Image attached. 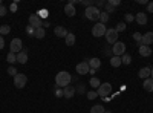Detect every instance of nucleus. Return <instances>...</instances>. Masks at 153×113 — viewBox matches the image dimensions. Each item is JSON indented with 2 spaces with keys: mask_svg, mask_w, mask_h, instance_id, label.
<instances>
[{
  "mask_svg": "<svg viewBox=\"0 0 153 113\" xmlns=\"http://www.w3.org/2000/svg\"><path fill=\"white\" fill-rule=\"evenodd\" d=\"M29 26H32L34 29L43 28V21L37 14H32V16H29Z\"/></svg>",
  "mask_w": 153,
  "mask_h": 113,
  "instance_id": "obj_8",
  "label": "nucleus"
},
{
  "mask_svg": "<svg viewBox=\"0 0 153 113\" xmlns=\"http://www.w3.org/2000/svg\"><path fill=\"white\" fill-rule=\"evenodd\" d=\"M75 69H76V73H80V75H86V73H89V70H91V67H89V63H87V61H81V63H78Z\"/></svg>",
  "mask_w": 153,
  "mask_h": 113,
  "instance_id": "obj_10",
  "label": "nucleus"
},
{
  "mask_svg": "<svg viewBox=\"0 0 153 113\" xmlns=\"http://www.w3.org/2000/svg\"><path fill=\"white\" fill-rule=\"evenodd\" d=\"M3 47H5V38L0 35V49H3Z\"/></svg>",
  "mask_w": 153,
  "mask_h": 113,
  "instance_id": "obj_43",
  "label": "nucleus"
},
{
  "mask_svg": "<svg viewBox=\"0 0 153 113\" xmlns=\"http://www.w3.org/2000/svg\"><path fill=\"white\" fill-rule=\"evenodd\" d=\"M133 20H135V17H133L132 14H126V21H127V23H132Z\"/></svg>",
  "mask_w": 153,
  "mask_h": 113,
  "instance_id": "obj_40",
  "label": "nucleus"
},
{
  "mask_svg": "<svg viewBox=\"0 0 153 113\" xmlns=\"http://www.w3.org/2000/svg\"><path fill=\"white\" fill-rule=\"evenodd\" d=\"M8 73L11 75V77H16L19 72H17V69H16L14 66H9V67H8Z\"/></svg>",
  "mask_w": 153,
  "mask_h": 113,
  "instance_id": "obj_30",
  "label": "nucleus"
},
{
  "mask_svg": "<svg viewBox=\"0 0 153 113\" xmlns=\"http://www.w3.org/2000/svg\"><path fill=\"white\" fill-rule=\"evenodd\" d=\"M6 14V8L2 5V6H0V17H2V16H5Z\"/></svg>",
  "mask_w": 153,
  "mask_h": 113,
  "instance_id": "obj_41",
  "label": "nucleus"
},
{
  "mask_svg": "<svg viewBox=\"0 0 153 113\" xmlns=\"http://www.w3.org/2000/svg\"><path fill=\"white\" fill-rule=\"evenodd\" d=\"M87 63H89V67H91V69H95V70H97V69L101 67V60L97 58V57H95V58H91Z\"/></svg>",
  "mask_w": 153,
  "mask_h": 113,
  "instance_id": "obj_16",
  "label": "nucleus"
},
{
  "mask_svg": "<svg viewBox=\"0 0 153 113\" xmlns=\"http://www.w3.org/2000/svg\"><path fill=\"white\" fill-rule=\"evenodd\" d=\"M97 96H98V93H97L95 90H91V92H87V98H89V99H95Z\"/></svg>",
  "mask_w": 153,
  "mask_h": 113,
  "instance_id": "obj_35",
  "label": "nucleus"
},
{
  "mask_svg": "<svg viewBox=\"0 0 153 113\" xmlns=\"http://www.w3.org/2000/svg\"><path fill=\"white\" fill-rule=\"evenodd\" d=\"M22 47H23V43H22V40L20 38H14L11 41V44H9V52H12V54H19V52H22Z\"/></svg>",
  "mask_w": 153,
  "mask_h": 113,
  "instance_id": "obj_7",
  "label": "nucleus"
},
{
  "mask_svg": "<svg viewBox=\"0 0 153 113\" xmlns=\"http://www.w3.org/2000/svg\"><path fill=\"white\" fill-rule=\"evenodd\" d=\"M104 37H106L107 43H110V44H115V43L118 41V32L115 31V29H107Z\"/></svg>",
  "mask_w": 153,
  "mask_h": 113,
  "instance_id": "obj_9",
  "label": "nucleus"
},
{
  "mask_svg": "<svg viewBox=\"0 0 153 113\" xmlns=\"http://www.w3.org/2000/svg\"><path fill=\"white\" fill-rule=\"evenodd\" d=\"M26 83H28V77L25 73H17L14 77V86L17 89H23V87L26 86Z\"/></svg>",
  "mask_w": 153,
  "mask_h": 113,
  "instance_id": "obj_2",
  "label": "nucleus"
},
{
  "mask_svg": "<svg viewBox=\"0 0 153 113\" xmlns=\"http://www.w3.org/2000/svg\"><path fill=\"white\" fill-rule=\"evenodd\" d=\"M74 95H75V87H72V86H66L65 89H63V96H65L66 99L74 98Z\"/></svg>",
  "mask_w": 153,
  "mask_h": 113,
  "instance_id": "obj_13",
  "label": "nucleus"
},
{
  "mask_svg": "<svg viewBox=\"0 0 153 113\" xmlns=\"http://www.w3.org/2000/svg\"><path fill=\"white\" fill-rule=\"evenodd\" d=\"M0 6H2V2H0Z\"/></svg>",
  "mask_w": 153,
  "mask_h": 113,
  "instance_id": "obj_49",
  "label": "nucleus"
},
{
  "mask_svg": "<svg viewBox=\"0 0 153 113\" xmlns=\"http://www.w3.org/2000/svg\"><path fill=\"white\" fill-rule=\"evenodd\" d=\"M54 32H55V35L58 37V38H66V35L69 34L68 29H66V28H63V26H57V28L54 29Z\"/></svg>",
  "mask_w": 153,
  "mask_h": 113,
  "instance_id": "obj_14",
  "label": "nucleus"
},
{
  "mask_svg": "<svg viewBox=\"0 0 153 113\" xmlns=\"http://www.w3.org/2000/svg\"><path fill=\"white\" fill-rule=\"evenodd\" d=\"M110 92H112V84H110V83H103V84H100V87L97 89L98 96H103V98H106Z\"/></svg>",
  "mask_w": 153,
  "mask_h": 113,
  "instance_id": "obj_5",
  "label": "nucleus"
},
{
  "mask_svg": "<svg viewBox=\"0 0 153 113\" xmlns=\"http://www.w3.org/2000/svg\"><path fill=\"white\" fill-rule=\"evenodd\" d=\"M40 18H46L48 17V11L46 9H42V11H38V14H37Z\"/></svg>",
  "mask_w": 153,
  "mask_h": 113,
  "instance_id": "obj_34",
  "label": "nucleus"
},
{
  "mask_svg": "<svg viewBox=\"0 0 153 113\" xmlns=\"http://www.w3.org/2000/svg\"><path fill=\"white\" fill-rule=\"evenodd\" d=\"M104 5H106V3L103 2V0H97V2H94V6H95V8H98V9H100L101 6H104Z\"/></svg>",
  "mask_w": 153,
  "mask_h": 113,
  "instance_id": "obj_36",
  "label": "nucleus"
},
{
  "mask_svg": "<svg viewBox=\"0 0 153 113\" xmlns=\"http://www.w3.org/2000/svg\"><path fill=\"white\" fill-rule=\"evenodd\" d=\"M100 9L95 8V6H91V8H86V18L89 20H100Z\"/></svg>",
  "mask_w": 153,
  "mask_h": 113,
  "instance_id": "obj_3",
  "label": "nucleus"
},
{
  "mask_svg": "<svg viewBox=\"0 0 153 113\" xmlns=\"http://www.w3.org/2000/svg\"><path fill=\"white\" fill-rule=\"evenodd\" d=\"M133 38H135V41H138V44H141V40H143V35L139 34V32H135V34H133Z\"/></svg>",
  "mask_w": 153,
  "mask_h": 113,
  "instance_id": "obj_33",
  "label": "nucleus"
},
{
  "mask_svg": "<svg viewBox=\"0 0 153 113\" xmlns=\"http://www.w3.org/2000/svg\"><path fill=\"white\" fill-rule=\"evenodd\" d=\"M150 78L153 80V69H152V72H150Z\"/></svg>",
  "mask_w": 153,
  "mask_h": 113,
  "instance_id": "obj_47",
  "label": "nucleus"
},
{
  "mask_svg": "<svg viewBox=\"0 0 153 113\" xmlns=\"http://www.w3.org/2000/svg\"><path fill=\"white\" fill-rule=\"evenodd\" d=\"M107 21H109V14H107V12H103V11H101V12H100V23L106 24Z\"/></svg>",
  "mask_w": 153,
  "mask_h": 113,
  "instance_id": "obj_26",
  "label": "nucleus"
},
{
  "mask_svg": "<svg viewBox=\"0 0 153 113\" xmlns=\"http://www.w3.org/2000/svg\"><path fill=\"white\" fill-rule=\"evenodd\" d=\"M139 5H147V0H138Z\"/></svg>",
  "mask_w": 153,
  "mask_h": 113,
  "instance_id": "obj_46",
  "label": "nucleus"
},
{
  "mask_svg": "<svg viewBox=\"0 0 153 113\" xmlns=\"http://www.w3.org/2000/svg\"><path fill=\"white\" fill-rule=\"evenodd\" d=\"M11 32V28L8 26V24H3V26H0V35H6V34H9Z\"/></svg>",
  "mask_w": 153,
  "mask_h": 113,
  "instance_id": "obj_29",
  "label": "nucleus"
},
{
  "mask_svg": "<svg viewBox=\"0 0 153 113\" xmlns=\"http://www.w3.org/2000/svg\"><path fill=\"white\" fill-rule=\"evenodd\" d=\"M11 11H12V12L17 11V3H12V5H11Z\"/></svg>",
  "mask_w": 153,
  "mask_h": 113,
  "instance_id": "obj_45",
  "label": "nucleus"
},
{
  "mask_svg": "<svg viewBox=\"0 0 153 113\" xmlns=\"http://www.w3.org/2000/svg\"><path fill=\"white\" fill-rule=\"evenodd\" d=\"M65 41H66V44H68V46H74V44H75V35H74L72 32H69V34L66 35Z\"/></svg>",
  "mask_w": 153,
  "mask_h": 113,
  "instance_id": "obj_23",
  "label": "nucleus"
},
{
  "mask_svg": "<svg viewBox=\"0 0 153 113\" xmlns=\"http://www.w3.org/2000/svg\"><path fill=\"white\" fill-rule=\"evenodd\" d=\"M6 61L11 63V64H14V63L17 61V55H16V54H12V52H9V54L6 55Z\"/></svg>",
  "mask_w": 153,
  "mask_h": 113,
  "instance_id": "obj_28",
  "label": "nucleus"
},
{
  "mask_svg": "<svg viewBox=\"0 0 153 113\" xmlns=\"http://www.w3.org/2000/svg\"><path fill=\"white\" fill-rule=\"evenodd\" d=\"M71 81H72V77H71V73L66 72V70L58 72L57 77H55V84H57V87H60V89H65L66 86H69Z\"/></svg>",
  "mask_w": 153,
  "mask_h": 113,
  "instance_id": "obj_1",
  "label": "nucleus"
},
{
  "mask_svg": "<svg viewBox=\"0 0 153 113\" xmlns=\"http://www.w3.org/2000/svg\"><path fill=\"white\" fill-rule=\"evenodd\" d=\"M17 61L20 63V64H26V61H28V52H25V51L19 52L17 54Z\"/></svg>",
  "mask_w": 153,
  "mask_h": 113,
  "instance_id": "obj_19",
  "label": "nucleus"
},
{
  "mask_svg": "<svg viewBox=\"0 0 153 113\" xmlns=\"http://www.w3.org/2000/svg\"><path fill=\"white\" fill-rule=\"evenodd\" d=\"M45 35H46L45 28H38V29H35V32H34V37H35V38H38V40L45 38Z\"/></svg>",
  "mask_w": 153,
  "mask_h": 113,
  "instance_id": "obj_22",
  "label": "nucleus"
},
{
  "mask_svg": "<svg viewBox=\"0 0 153 113\" xmlns=\"http://www.w3.org/2000/svg\"><path fill=\"white\" fill-rule=\"evenodd\" d=\"M80 3H81V5H84L86 8L94 6V2H92V0H80Z\"/></svg>",
  "mask_w": 153,
  "mask_h": 113,
  "instance_id": "obj_31",
  "label": "nucleus"
},
{
  "mask_svg": "<svg viewBox=\"0 0 153 113\" xmlns=\"http://www.w3.org/2000/svg\"><path fill=\"white\" fill-rule=\"evenodd\" d=\"M121 64H123V63H121V57H115V55H113V57L110 58V66H112V67H120Z\"/></svg>",
  "mask_w": 153,
  "mask_h": 113,
  "instance_id": "obj_21",
  "label": "nucleus"
},
{
  "mask_svg": "<svg viewBox=\"0 0 153 113\" xmlns=\"http://www.w3.org/2000/svg\"><path fill=\"white\" fill-rule=\"evenodd\" d=\"M75 12H76V9H75L74 5H71V3L65 5V14H66L68 17H74V16H75Z\"/></svg>",
  "mask_w": 153,
  "mask_h": 113,
  "instance_id": "obj_18",
  "label": "nucleus"
},
{
  "mask_svg": "<svg viewBox=\"0 0 153 113\" xmlns=\"http://www.w3.org/2000/svg\"><path fill=\"white\" fill-rule=\"evenodd\" d=\"M152 43H153V32H147L143 35V40L139 46H150Z\"/></svg>",
  "mask_w": 153,
  "mask_h": 113,
  "instance_id": "obj_11",
  "label": "nucleus"
},
{
  "mask_svg": "<svg viewBox=\"0 0 153 113\" xmlns=\"http://www.w3.org/2000/svg\"><path fill=\"white\" fill-rule=\"evenodd\" d=\"M138 52H139L141 57H150L152 55V49H150V46H139Z\"/></svg>",
  "mask_w": 153,
  "mask_h": 113,
  "instance_id": "obj_15",
  "label": "nucleus"
},
{
  "mask_svg": "<svg viewBox=\"0 0 153 113\" xmlns=\"http://www.w3.org/2000/svg\"><path fill=\"white\" fill-rule=\"evenodd\" d=\"M112 52H113L115 57H123L126 54V44L123 41H117L112 47Z\"/></svg>",
  "mask_w": 153,
  "mask_h": 113,
  "instance_id": "obj_6",
  "label": "nucleus"
},
{
  "mask_svg": "<svg viewBox=\"0 0 153 113\" xmlns=\"http://www.w3.org/2000/svg\"><path fill=\"white\" fill-rule=\"evenodd\" d=\"M115 31H117L118 34H120L121 31H126V23H118L117 28H115Z\"/></svg>",
  "mask_w": 153,
  "mask_h": 113,
  "instance_id": "obj_32",
  "label": "nucleus"
},
{
  "mask_svg": "<svg viewBox=\"0 0 153 113\" xmlns=\"http://www.w3.org/2000/svg\"><path fill=\"white\" fill-rule=\"evenodd\" d=\"M34 32H35V29L28 24V26H26V34H29V35H32V37H34Z\"/></svg>",
  "mask_w": 153,
  "mask_h": 113,
  "instance_id": "obj_39",
  "label": "nucleus"
},
{
  "mask_svg": "<svg viewBox=\"0 0 153 113\" xmlns=\"http://www.w3.org/2000/svg\"><path fill=\"white\" fill-rule=\"evenodd\" d=\"M121 63H123V64H126V66H129L130 63H132V57H130V54H124V55L121 57Z\"/></svg>",
  "mask_w": 153,
  "mask_h": 113,
  "instance_id": "obj_24",
  "label": "nucleus"
},
{
  "mask_svg": "<svg viewBox=\"0 0 153 113\" xmlns=\"http://www.w3.org/2000/svg\"><path fill=\"white\" fill-rule=\"evenodd\" d=\"M106 12H107V14H109V12H115V8L110 3H106Z\"/></svg>",
  "mask_w": 153,
  "mask_h": 113,
  "instance_id": "obj_38",
  "label": "nucleus"
},
{
  "mask_svg": "<svg viewBox=\"0 0 153 113\" xmlns=\"http://www.w3.org/2000/svg\"><path fill=\"white\" fill-rule=\"evenodd\" d=\"M144 90H147V92H153V80L152 78H147V80H144Z\"/></svg>",
  "mask_w": 153,
  "mask_h": 113,
  "instance_id": "obj_20",
  "label": "nucleus"
},
{
  "mask_svg": "<svg viewBox=\"0 0 153 113\" xmlns=\"http://www.w3.org/2000/svg\"><path fill=\"white\" fill-rule=\"evenodd\" d=\"M104 113H112V112H109V110H106V112H104Z\"/></svg>",
  "mask_w": 153,
  "mask_h": 113,
  "instance_id": "obj_48",
  "label": "nucleus"
},
{
  "mask_svg": "<svg viewBox=\"0 0 153 113\" xmlns=\"http://www.w3.org/2000/svg\"><path fill=\"white\" fill-rule=\"evenodd\" d=\"M150 72H152L150 67H143L141 70L138 72V77L141 80H147V78H150Z\"/></svg>",
  "mask_w": 153,
  "mask_h": 113,
  "instance_id": "obj_17",
  "label": "nucleus"
},
{
  "mask_svg": "<svg viewBox=\"0 0 153 113\" xmlns=\"http://www.w3.org/2000/svg\"><path fill=\"white\" fill-rule=\"evenodd\" d=\"M107 3H110V5H112V6L115 8V6H118V5H121V0H109Z\"/></svg>",
  "mask_w": 153,
  "mask_h": 113,
  "instance_id": "obj_37",
  "label": "nucleus"
},
{
  "mask_svg": "<svg viewBox=\"0 0 153 113\" xmlns=\"http://www.w3.org/2000/svg\"><path fill=\"white\" fill-rule=\"evenodd\" d=\"M55 95H57L58 98H61V96H63V89H60V87H58V89L55 90Z\"/></svg>",
  "mask_w": 153,
  "mask_h": 113,
  "instance_id": "obj_42",
  "label": "nucleus"
},
{
  "mask_svg": "<svg viewBox=\"0 0 153 113\" xmlns=\"http://www.w3.org/2000/svg\"><path fill=\"white\" fill-rule=\"evenodd\" d=\"M135 20H136L138 24L146 26V24H147V14H146V12H138V14L135 16Z\"/></svg>",
  "mask_w": 153,
  "mask_h": 113,
  "instance_id": "obj_12",
  "label": "nucleus"
},
{
  "mask_svg": "<svg viewBox=\"0 0 153 113\" xmlns=\"http://www.w3.org/2000/svg\"><path fill=\"white\" fill-rule=\"evenodd\" d=\"M106 110H104V107L101 106V104H97V106H94L92 109H91V113H104Z\"/></svg>",
  "mask_w": 153,
  "mask_h": 113,
  "instance_id": "obj_25",
  "label": "nucleus"
},
{
  "mask_svg": "<svg viewBox=\"0 0 153 113\" xmlns=\"http://www.w3.org/2000/svg\"><path fill=\"white\" fill-rule=\"evenodd\" d=\"M100 80L97 78V77H94V78H91V81H89V86H91V87H94V89H98V87H100Z\"/></svg>",
  "mask_w": 153,
  "mask_h": 113,
  "instance_id": "obj_27",
  "label": "nucleus"
},
{
  "mask_svg": "<svg viewBox=\"0 0 153 113\" xmlns=\"http://www.w3.org/2000/svg\"><path fill=\"white\" fill-rule=\"evenodd\" d=\"M147 11L149 12H153V2L152 3H147Z\"/></svg>",
  "mask_w": 153,
  "mask_h": 113,
  "instance_id": "obj_44",
  "label": "nucleus"
},
{
  "mask_svg": "<svg viewBox=\"0 0 153 113\" xmlns=\"http://www.w3.org/2000/svg\"><path fill=\"white\" fill-rule=\"evenodd\" d=\"M106 31H107L106 24L97 23V24H94V28H92V35L94 37H104L106 35Z\"/></svg>",
  "mask_w": 153,
  "mask_h": 113,
  "instance_id": "obj_4",
  "label": "nucleus"
}]
</instances>
